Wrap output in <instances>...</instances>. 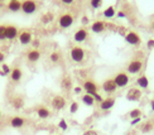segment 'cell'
<instances>
[{"instance_id": "6da1fadb", "label": "cell", "mask_w": 154, "mask_h": 135, "mask_svg": "<svg viewBox=\"0 0 154 135\" xmlns=\"http://www.w3.org/2000/svg\"><path fill=\"white\" fill-rule=\"evenodd\" d=\"M143 66H144V62L142 58H134L128 63L126 71H128V73H130V75H137L143 69Z\"/></svg>"}, {"instance_id": "7a4b0ae2", "label": "cell", "mask_w": 154, "mask_h": 135, "mask_svg": "<svg viewBox=\"0 0 154 135\" xmlns=\"http://www.w3.org/2000/svg\"><path fill=\"white\" fill-rule=\"evenodd\" d=\"M69 54H71V60L76 63H81L83 60H85V49H83L82 47H80V46L72 47Z\"/></svg>"}, {"instance_id": "3957f363", "label": "cell", "mask_w": 154, "mask_h": 135, "mask_svg": "<svg viewBox=\"0 0 154 135\" xmlns=\"http://www.w3.org/2000/svg\"><path fill=\"white\" fill-rule=\"evenodd\" d=\"M38 9V4L34 0H24L22 2V11L24 14H33Z\"/></svg>"}, {"instance_id": "277c9868", "label": "cell", "mask_w": 154, "mask_h": 135, "mask_svg": "<svg viewBox=\"0 0 154 135\" xmlns=\"http://www.w3.org/2000/svg\"><path fill=\"white\" fill-rule=\"evenodd\" d=\"M129 81H130L129 75L125 73V72H119V73L115 75V77H114V82L116 83V86L120 87V88H123V87L128 86Z\"/></svg>"}, {"instance_id": "5b68a950", "label": "cell", "mask_w": 154, "mask_h": 135, "mask_svg": "<svg viewBox=\"0 0 154 135\" xmlns=\"http://www.w3.org/2000/svg\"><path fill=\"white\" fill-rule=\"evenodd\" d=\"M142 96H143L142 90L138 88V87H131V88L128 90V92H126V100L137 102V101H139L140 99H142Z\"/></svg>"}, {"instance_id": "8992f818", "label": "cell", "mask_w": 154, "mask_h": 135, "mask_svg": "<svg viewBox=\"0 0 154 135\" xmlns=\"http://www.w3.org/2000/svg\"><path fill=\"white\" fill-rule=\"evenodd\" d=\"M58 24L60 27L66 29V28H69L71 25L73 24V15L69 14V13H66V14H62L60 18H58Z\"/></svg>"}, {"instance_id": "52a82bcc", "label": "cell", "mask_w": 154, "mask_h": 135, "mask_svg": "<svg viewBox=\"0 0 154 135\" xmlns=\"http://www.w3.org/2000/svg\"><path fill=\"white\" fill-rule=\"evenodd\" d=\"M125 41L130 46H139L142 43V38L137 32H129V33L125 34Z\"/></svg>"}, {"instance_id": "ba28073f", "label": "cell", "mask_w": 154, "mask_h": 135, "mask_svg": "<svg viewBox=\"0 0 154 135\" xmlns=\"http://www.w3.org/2000/svg\"><path fill=\"white\" fill-rule=\"evenodd\" d=\"M51 105H52V107L54 109V110H62V109H65V106H66V100H65L63 96L56 95L52 99Z\"/></svg>"}, {"instance_id": "9c48e42d", "label": "cell", "mask_w": 154, "mask_h": 135, "mask_svg": "<svg viewBox=\"0 0 154 135\" xmlns=\"http://www.w3.org/2000/svg\"><path fill=\"white\" fill-rule=\"evenodd\" d=\"M116 88H118V86H116V83L114 82V78H107L102 82V90H104L106 94H114L116 91Z\"/></svg>"}, {"instance_id": "30bf717a", "label": "cell", "mask_w": 154, "mask_h": 135, "mask_svg": "<svg viewBox=\"0 0 154 135\" xmlns=\"http://www.w3.org/2000/svg\"><path fill=\"white\" fill-rule=\"evenodd\" d=\"M83 90L86 91V94H88V95H95V94H97V85L94 82V81H91V80H87V81H85V83H83V87H82Z\"/></svg>"}, {"instance_id": "8fae6325", "label": "cell", "mask_w": 154, "mask_h": 135, "mask_svg": "<svg viewBox=\"0 0 154 135\" xmlns=\"http://www.w3.org/2000/svg\"><path fill=\"white\" fill-rule=\"evenodd\" d=\"M87 38H88V32H87L85 28H80V29L73 34V39H75V42H77V43L85 42Z\"/></svg>"}, {"instance_id": "7c38bea8", "label": "cell", "mask_w": 154, "mask_h": 135, "mask_svg": "<svg viewBox=\"0 0 154 135\" xmlns=\"http://www.w3.org/2000/svg\"><path fill=\"white\" fill-rule=\"evenodd\" d=\"M18 39H19V42H20V44H23V46H28V44H30L32 41H33V37H32L30 32L24 30V32H22V33L19 34Z\"/></svg>"}, {"instance_id": "4fadbf2b", "label": "cell", "mask_w": 154, "mask_h": 135, "mask_svg": "<svg viewBox=\"0 0 154 135\" xmlns=\"http://www.w3.org/2000/svg\"><path fill=\"white\" fill-rule=\"evenodd\" d=\"M25 125V120L22 116H13L10 119V126L14 129H20Z\"/></svg>"}, {"instance_id": "5bb4252c", "label": "cell", "mask_w": 154, "mask_h": 135, "mask_svg": "<svg viewBox=\"0 0 154 135\" xmlns=\"http://www.w3.org/2000/svg\"><path fill=\"white\" fill-rule=\"evenodd\" d=\"M115 105V97H107V99H104V101L100 104V109L101 110H110V109H112Z\"/></svg>"}, {"instance_id": "9a60e30c", "label": "cell", "mask_w": 154, "mask_h": 135, "mask_svg": "<svg viewBox=\"0 0 154 135\" xmlns=\"http://www.w3.org/2000/svg\"><path fill=\"white\" fill-rule=\"evenodd\" d=\"M105 29H106V24L101 20H96L91 24V30L94 33H102Z\"/></svg>"}, {"instance_id": "2e32d148", "label": "cell", "mask_w": 154, "mask_h": 135, "mask_svg": "<svg viewBox=\"0 0 154 135\" xmlns=\"http://www.w3.org/2000/svg\"><path fill=\"white\" fill-rule=\"evenodd\" d=\"M41 58V52L38 49H30L29 52L27 53V60L32 63H34V62H38Z\"/></svg>"}, {"instance_id": "e0dca14e", "label": "cell", "mask_w": 154, "mask_h": 135, "mask_svg": "<svg viewBox=\"0 0 154 135\" xmlns=\"http://www.w3.org/2000/svg\"><path fill=\"white\" fill-rule=\"evenodd\" d=\"M18 35V28L15 25H6V39L13 41Z\"/></svg>"}, {"instance_id": "ac0fdd59", "label": "cell", "mask_w": 154, "mask_h": 135, "mask_svg": "<svg viewBox=\"0 0 154 135\" xmlns=\"http://www.w3.org/2000/svg\"><path fill=\"white\" fill-rule=\"evenodd\" d=\"M22 77H23V72H22V69L19 68V67H15V68L11 69L10 78H11L13 82H19V81L22 80Z\"/></svg>"}, {"instance_id": "d6986e66", "label": "cell", "mask_w": 154, "mask_h": 135, "mask_svg": "<svg viewBox=\"0 0 154 135\" xmlns=\"http://www.w3.org/2000/svg\"><path fill=\"white\" fill-rule=\"evenodd\" d=\"M137 85H138V87H140V88H148V86H149V80H148V77H146L145 75L139 76L138 78H137Z\"/></svg>"}, {"instance_id": "ffe728a7", "label": "cell", "mask_w": 154, "mask_h": 135, "mask_svg": "<svg viewBox=\"0 0 154 135\" xmlns=\"http://www.w3.org/2000/svg\"><path fill=\"white\" fill-rule=\"evenodd\" d=\"M37 115H38V118H41V119H48L51 115V111L46 106H39L37 109Z\"/></svg>"}, {"instance_id": "44dd1931", "label": "cell", "mask_w": 154, "mask_h": 135, "mask_svg": "<svg viewBox=\"0 0 154 135\" xmlns=\"http://www.w3.org/2000/svg\"><path fill=\"white\" fill-rule=\"evenodd\" d=\"M10 11H13V13H17V11H19V10H22V3L19 2V0H14V2H9V4H8V6H6Z\"/></svg>"}, {"instance_id": "7402d4cb", "label": "cell", "mask_w": 154, "mask_h": 135, "mask_svg": "<svg viewBox=\"0 0 154 135\" xmlns=\"http://www.w3.org/2000/svg\"><path fill=\"white\" fill-rule=\"evenodd\" d=\"M61 87L63 90H66V91H69V90L72 88V81H71V78H69L68 76H66V77H63V78H62Z\"/></svg>"}, {"instance_id": "603a6c76", "label": "cell", "mask_w": 154, "mask_h": 135, "mask_svg": "<svg viewBox=\"0 0 154 135\" xmlns=\"http://www.w3.org/2000/svg\"><path fill=\"white\" fill-rule=\"evenodd\" d=\"M81 100H82L83 104L87 105V106H94V104H95L94 96H92V95H88V94H86V95H82Z\"/></svg>"}, {"instance_id": "cb8c5ba5", "label": "cell", "mask_w": 154, "mask_h": 135, "mask_svg": "<svg viewBox=\"0 0 154 135\" xmlns=\"http://www.w3.org/2000/svg\"><path fill=\"white\" fill-rule=\"evenodd\" d=\"M11 104H13V106H14V109H17V110H19V109H22V107H23L24 101H23V99L20 97V96H17V97L13 99Z\"/></svg>"}, {"instance_id": "d4e9b609", "label": "cell", "mask_w": 154, "mask_h": 135, "mask_svg": "<svg viewBox=\"0 0 154 135\" xmlns=\"http://www.w3.org/2000/svg\"><path fill=\"white\" fill-rule=\"evenodd\" d=\"M115 14H116V11H115L114 6H107V8L104 10V17L107 18V19H111L115 17Z\"/></svg>"}, {"instance_id": "484cf974", "label": "cell", "mask_w": 154, "mask_h": 135, "mask_svg": "<svg viewBox=\"0 0 154 135\" xmlns=\"http://www.w3.org/2000/svg\"><path fill=\"white\" fill-rule=\"evenodd\" d=\"M54 19V15L52 14V13H46V14H43L42 18H41V20L43 24H49L51 22H52Z\"/></svg>"}, {"instance_id": "4316f807", "label": "cell", "mask_w": 154, "mask_h": 135, "mask_svg": "<svg viewBox=\"0 0 154 135\" xmlns=\"http://www.w3.org/2000/svg\"><path fill=\"white\" fill-rule=\"evenodd\" d=\"M142 115H143V112H142V110H140V109H133V110L129 112V116H130L131 119L142 118Z\"/></svg>"}, {"instance_id": "83f0119b", "label": "cell", "mask_w": 154, "mask_h": 135, "mask_svg": "<svg viewBox=\"0 0 154 135\" xmlns=\"http://www.w3.org/2000/svg\"><path fill=\"white\" fill-rule=\"evenodd\" d=\"M153 124L150 123V121H146L145 124H143L142 125V133H149V131H152L153 130Z\"/></svg>"}, {"instance_id": "f1b7e54d", "label": "cell", "mask_w": 154, "mask_h": 135, "mask_svg": "<svg viewBox=\"0 0 154 135\" xmlns=\"http://www.w3.org/2000/svg\"><path fill=\"white\" fill-rule=\"evenodd\" d=\"M102 3H104V0H90V5H91L92 9H99V8H101Z\"/></svg>"}, {"instance_id": "f546056e", "label": "cell", "mask_w": 154, "mask_h": 135, "mask_svg": "<svg viewBox=\"0 0 154 135\" xmlns=\"http://www.w3.org/2000/svg\"><path fill=\"white\" fill-rule=\"evenodd\" d=\"M79 109H80L79 102L73 101V102H71V105H69V112H71V114H76L77 111H79Z\"/></svg>"}, {"instance_id": "4dcf8cb0", "label": "cell", "mask_w": 154, "mask_h": 135, "mask_svg": "<svg viewBox=\"0 0 154 135\" xmlns=\"http://www.w3.org/2000/svg\"><path fill=\"white\" fill-rule=\"evenodd\" d=\"M10 72H11V69H10V67L8 66V65H2V71H0V75L2 76H6V75H10Z\"/></svg>"}, {"instance_id": "1f68e13d", "label": "cell", "mask_w": 154, "mask_h": 135, "mask_svg": "<svg viewBox=\"0 0 154 135\" xmlns=\"http://www.w3.org/2000/svg\"><path fill=\"white\" fill-rule=\"evenodd\" d=\"M49 58H51V62H53V63H57V62L60 61V58H61V54H60L58 52H53V53H51Z\"/></svg>"}, {"instance_id": "d6a6232c", "label": "cell", "mask_w": 154, "mask_h": 135, "mask_svg": "<svg viewBox=\"0 0 154 135\" xmlns=\"http://www.w3.org/2000/svg\"><path fill=\"white\" fill-rule=\"evenodd\" d=\"M6 39V25H0V41Z\"/></svg>"}, {"instance_id": "836d02e7", "label": "cell", "mask_w": 154, "mask_h": 135, "mask_svg": "<svg viewBox=\"0 0 154 135\" xmlns=\"http://www.w3.org/2000/svg\"><path fill=\"white\" fill-rule=\"evenodd\" d=\"M58 127L61 130H67L68 129V125H67V121L65 119H61L60 123H58Z\"/></svg>"}, {"instance_id": "e575fe53", "label": "cell", "mask_w": 154, "mask_h": 135, "mask_svg": "<svg viewBox=\"0 0 154 135\" xmlns=\"http://www.w3.org/2000/svg\"><path fill=\"white\" fill-rule=\"evenodd\" d=\"M146 47H148V49H153L154 48V38L148 39V42H146Z\"/></svg>"}, {"instance_id": "d590c367", "label": "cell", "mask_w": 154, "mask_h": 135, "mask_svg": "<svg viewBox=\"0 0 154 135\" xmlns=\"http://www.w3.org/2000/svg\"><path fill=\"white\" fill-rule=\"evenodd\" d=\"M94 100H95V101H97L99 104H101V102L104 101V99L101 97V95H100V94H95V95H94Z\"/></svg>"}, {"instance_id": "8d00e7d4", "label": "cell", "mask_w": 154, "mask_h": 135, "mask_svg": "<svg viewBox=\"0 0 154 135\" xmlns=\"http://www.w3.org/2000/svg\"><path fill=\"white\" fill-rule=\"evenodd\" d=\"M82 135H99V133L95 131V130H87V131L83 133Z\"/></svg>"}, {"instance_id": "74e56055", "label": "cell", "mask_w": 154, "mask_h": 135, "mask_svg": "<svg viewBox=\"0 0 154 135\" xmlns=\"http://www.w3.org/2000/svg\"><path fill=\"white\" fill-rule=\"evenodd\" d=\"M140 121H142V118H137V119H133L131 121H130V124L131 125H137V124H139Z\"/></svg>"}, {"instance_id": "f35d334b", "label": "cell", "mask_w": 154, "mask_h": 135, "mask_svg": "<svg viewBox=\"0 0 154 135\" xmlns=\"http://www.w3.org/2000/svg\"><path fill=\"white\" fill-rule=\"evenodd\" d=\"M73 91H75V94H81V91H82V87H80V86H76V87H73Z\"/></svg>"}, {"instance_id": "ab89813d", "label": "cell", "mask_w": 154, "mask_h": 135, "mask_svg": "<svg viewBox=\"0 0 154 135\" xmlns=\"http://www.w3.org/2000/svg\"><path fill=\"white\" fill-rule=\"evenodd\" d=\"M61 2H62L63 4H66V5H69V4H72L75 0H61Z\"/></svg>"}, {"instance_id": "60d3db41", "label": "cell", "mask_w": 154, "mask_h": 135, "mask_svg": "<svg viewBox=\"0 0 154 135\" xmlns=\"http://www.w3.org/2000/svg\"><path fill=\"white\" fill-rule=\"evenodd\" d=\"M4 60H5V54L3 52H0V63H3Z\"/></svg>"}, {"instance_id": "b9f144b4", "label": "cell", "mask_w": 154, "mask_h": 135, "mask_svg": "<svg viewBox=\"0 0 154 135\" xmlns=\"http://www.w3.org/2000/svg\"><path fill=\"white\" fill-rule=\"evenodd\" d=\"M88 20H90L88 17H83V18H82V23H83V24H87V23H88Z\"/></svg>"}, {"instance_id": "7bdbcfd3", "label": "cell", "mask_w": 154, "mask_h": 135, "mask_svg": "<svg viewBox=\"0 0 154 135\" xmlns=\"http://www.w3.org/2000/svg\"><path fill=\"white\" fill-rule=\"evenodd\" d=\"M118 17L119 18H125V13L124 11H118Z\"/></svg>"}, {"instance_id": "ee69618b", "label": "cell", "mask_w": 154, "mask_h": 135, "mask_svg": "<svg viewBox=\"0 0 154 135\" xmlns=\"http://www.w3.org/2000/svg\"><path fill=\"white\" fill-rule=\"evenodd\" d=\"M150 109H152V111H154V100L150 101Z\"/></svg>"}, {"instance_id": "f6af8a7d", "label": "cell", "mask_w": 154, "mask_h": 135, "mask_svg": "<svg viewBox=\"0 0 154 135\" xmlns=\"http://www.w3.org/2000/svg\"><path fill=\"white\" fill-rule=\"evenodd\" d=\"M33 44H34V47H38V46H39V41H34Z\"/></svg>"}, {"instance_id": "bcb514c9", "label": "cell", "mask_w": 154, "mask_h": 135, "mask_svg": "<svg viewBox=\"0 0 154 135\" xmlns=\"http://www.w3.org/2000/svg\"><path fill=\"white\" fill-rule=\"evenodd\" d=\"M152 28H153V30H154V19H153V22H152Z\"/></svg>"}, {"instance_id": "7dc6e473", "label": "cell", "mask_w": 154, "mask_h": 135, "mask_svg": "<svg viewBox=\"0 0 154 135\" xmlns=\"http://www.w3.org/2000/svg\"><path fill=\"white\" fill-rule=\"evenodd\" d=\"M0 119H2V112H0Z\"/></svg>"}, {"instance_id": "c3c4849f", "label": "cell", "mask_w": 154, "mask_h": 135, "mask_svg": "<svg viewBox=\"0 0 154 135\" xmlns=\"http://www.w3.org/2000/svg\"><path fill=\"white\" fill-rule=\"evenodd\" d=\"M9 2H14V0H9Z\"/></svg>"}, {"instance_id": "681fc988", "label": "cell", "mask_w": 154, "mask_h": 135, "mask_svg": "<svg viewBox=\"0 0 154 135\" xmlns=\"http://www.w3.org/2000/svg\"><path fill=\"white\" fill-rule=\"evenodd\" d=\"M2 2H3V0H0V3H2Z\"/></svg>"}, {"instance_id": "f907efd6", "label": "cell", "mask_w": 154, "mask_h": 135, "mask_svg": "<svg viewBox=\"0 0 154 135\" xmlns=\"http://www.w3.org/2000/svg\"><path fill=\"white\" fill-rule=\"evenodd\" d=\"M0 6H2V3H0Z\"/></svg>"}]
</instances>
